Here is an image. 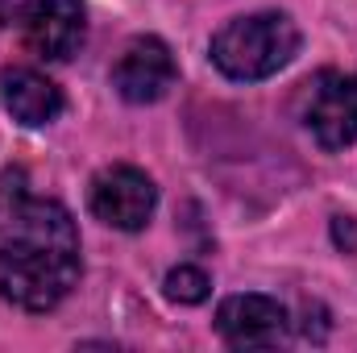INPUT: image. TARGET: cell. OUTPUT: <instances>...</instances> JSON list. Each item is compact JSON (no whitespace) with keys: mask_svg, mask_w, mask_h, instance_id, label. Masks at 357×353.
Segmentation results:
<instances>
[{"mask_svg":"<svg viewBox=\"0 0 357 353\" xmlns=\"http://www.w3.org/2000/svg\"><path fill=\"white\" fill-rule=\"evenodd\" d=\"M91 212L96 220L112 225V229H125V233H137L150 216H154V204H158V187L154 179L137 167H108L91 179Z\"/></svg>","mask_w":357,"mask_h":353,"instance_id":"cell-4","label":"cell"},{"mask_svg":"<svg viewBox=\"0 0 357 353\" xmlns=\"http://www.w3.org/2000/svg\"><path fill=\"white\" fill-rule=\"evenodd\" d=\"M21 33L33 54L63 63L84 46L88 13L79 0H29L21 8Z\"/></svg>","mask_w":357,"mask_h":353,"instance_id":"cell-5","label":"cell"},{"mask_svg":"<svg viewBox=\"0 0 357 353\" xmlns=\"http://www.w3.org/2000/svg\"><path fill=\"white\" fill-rule=\"evenodd\" d=\"M333 241L337 246H345L349 254L357 250V225H354V216H337L333 220Z\"/></svg>","mask_w":357,"mask_h":353,"instance_id":"cell-10","label":"cell"},{"mask_svg":"<svg viewBox=\"0 0 357 353\" xmlns=\"http://www.w3.org/2000/svg\"><path fill=\"white\" fill-rule=\"evenodd\" d=\"M0 96H4V108L21 125H46V121H54L63 112V91L54 88L46 75L29 71V67L4 71L0 75Z\"/></svg>","mask_w":357,"mask_h":353,"instance_id":"cell-8","label":"cell"},{"mask_svg":"<svg viewBox=\"0 0 357 353\" xmlns=\"http://www.w3.org/2000/svg\"><path fill=\"white\" fill-rule=\"evenodd\" d=\"M171 84H175V59H171V46L158 42V38L129 42L125 54L112 67V88L121 91L125 100H133V104L162 100Z\"/></svg>","mask_w":357,"mask_h":353,"instance_id":"cell-6","label":"cell"},{"mask_svg":"<svg viewBox=\"0 0 357 353\" xmlns=\"http://www.w3.org/2000/svg\"><path fill=\"white\" fill-rule=\"evenodd\" d=\"M4 21H8V0H0V29H4Z\"/></svg>","mask_w":357,"mask_h":353,"instance_id":"cell-11","label":"cell"},{"mask_svg":"<svg viewBox=\"0 0 357 353\" xmlns=\"http://www.w3.org/2000/svg\"><path fill=\"white\" fill-rule=\"evenodd\" d=\"M208 274L199 270V266H178L167 274V295L175 299V303H204L208 299Z\"/></svg>","mask_w":357,"mask_h":353,"instance_id":"cell-9","label":"cell"},{"mask_svg":"<svg viewBox=\"0 0 357 353\" xmlns=\"http://www.w3.org/2000/svg\"><path fill=\"white\" fill-rule=\"evenodd\" d=\"M79 283V233L63 204L0 200V291L25 312L59 308Z\"/></svg>","mask_w":357,"mask_h":353,"instance_id":"cell-1","label":"cell"},{"mask_svg":"<svg viewBox=\"0 0 357 353\" xmlns=\"http://www.w3.org/2000/svg\"><path fill=\"white\" fill-rule=\"evenodd\" d=\"M303 121L324 150H345L357 142V80L341 71H320L303 88Z\"/></svg>","mask_w":357,"mask_h":353,"instance_id":"cell-3","label":"cell"},{"mask_svg":"<svg viewBox=\"0 0 357 353\" xmlns=\"http://www.w3.org/2000/svg\"><path fill=\"white\" fill-rule=\"evenodd\" d=\"M216 329L237 350H270L287 337V312L270 295H229L216 312Z\"/></svg>","mask_w":357,"mask_h":353,"instance_id":"cell-7","label":"cell"},{"mask_svg":"<svg viewBox=\"0 0 357 353\" xmlns=\"http://www.w3.org/2000/svg\"><path fill=\"white\" fill-rule=\"evenodd\" d=\"M299 50V29L282 13H254L229 21L212 38V63L229 80H266L282 71Z\"/></svg>","mask_w":357,"mask_h":353,"instance_id":"cell-2","label":"cell"}]
</instances>
